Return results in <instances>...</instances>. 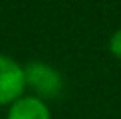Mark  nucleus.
I'll list each match as a JSON object with an SVG mask.
<instances>
[{"mask_svg": "<svg viewBox=\"0 0 121 119\" xmlns=\"http://www.w3.org/2000/svg\"><path fill=\"white\" fill-rule=\"evenodd\" d=\"M24 79H26V87L34 91L32 95L44 101L56 99L64 91V76L54 66L40 60L28 62L24 66Z\"/></svg>", "mask_w": 121, "mask_h": 119, "instance_id": "obj_1", "label": "nucleus"}, {"mask_svg": "<svg viewBox=\"0 0 121 119\" xmlns=\"http://www.w3.org/2000/svg\"><path fill=\"white\" fill-rule=\"evenodd\" d=\"M22 95H26L24 66L6 54H0V107L12 105Z\"/></svg>", "mask_w": 121, "mask_h": 119, "instance_id": "obj_2", "label": "nucleus"}, {"mask_svg": "<svg viewBox=\"0 0 121 119\" xmlns=\"http://www.w3.org/2000/svg\"><path fill=\"white\" fill-rule=\"evenodd\" d=\"M6 119H52V111L48 101L36 95H22L12 105H8Z\"/></svg>", "mask_w": 121, "mask_h": 119, "instance_id": "obj_3", "label": "nucleus"}, {"mask_svg": "<svg viewBox=\"0 0 121 119\" xmlns=\"http://www.w3.org/2000/svg\"><path fill=\"white\" fill-rule=\"evenodd\" d=\"M107 48H109V52H111L115 58H119V60H121V28H117V30L111 34V36H109V44H107Z\"/></svg>", "mask_w": 121, "mask_h": 119, "instance_id": "obj_4", "label": "nucleus"}]
</instances>
